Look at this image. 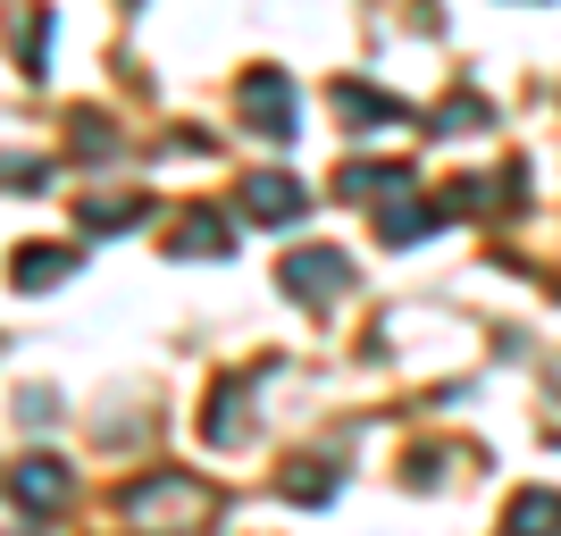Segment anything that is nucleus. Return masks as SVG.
I'll use <instances>...</instances> for the list:
<instances>
[{
    "label": "nucleus",
    "mask_w": 561,
    "mask_h": 536,
    "mask_svg": "<svg viewBox=\"0 0 561 536\" xmlns=\"http://www.w3.org/2000/svg\"><path fill=\"white\" fill-rule=\"evenodd\" d=\"M453 218V202H427V193H402V202H386V210H377V235H386V243H420L427 227H445Z\"/></svg>",
    "instance_id": "obj_8"
},
{
    "label": "nucleus",
    "mask_w": 561,
    "mask_h": 536,
    "mask_svg": "<svg viewBox=\"0 0 561 536\" xmlns=\"http://www.w3.org/2000/svg\"><path fill=\"white\" fill-rule=\"evenodd\" d=\"M76 269V252L68 243H18V260H9V277L25 285V294H50V285Z\"/></svg>",
    "instance_id": "obj_10"
},
{
    "label": "nucleus",
    "mask_w": 561,
    "mask_h": 536,
    "mask_svg": "<svg viewBox=\"0 0 561 536\" xmlns=\"http://www.w3.org/2000/svg\"><path fill=\"white\" fill-rule=\"evenodd\" d=\"M117 512L135 520L142 536H185L202 528V520L218 512V494L193 478V469H151V478H135V487L117 494Z\"/></svg>",
    "instance_id": "obj_1"
},
{
    "label": "nucleus",
    "mask_w": 561,
    "mask_h": 536,
    "mask_svg": "<svg viewBox=\"0 0 561 536\" xmlns=\"http://www.w3.org/2000/svg\"><path fill=\"white\" fill-rule=\"evenodd\" d=\"M302 210H310V185L294 168H252V176H243V218H252V227H294Z\"/></svg>",
    "instance_id": "obj_4"
},
{
    "label": "nucleus",
    "mask_w": 561,
    "mask_h": 536,
    "mask_svg": "<svg viewBox=\"0 0 561 536\" xmlns=\"http://www.w3.org/2000/svg\"><path fill=\"white\" fill-rule=\"evenodd\" d=\"M328 494H335L328 461H294V469H285V503H328Z\"/></svg>",
    "instance_id": "obj_14"
},
{
    "label": "nucleus",
    "mask_w": 561,
    "mask_h": 536,
    "mask_svg": "<svg viewBox=\"0 0 561 536\" xmlns=\"http://www.w3.org/2000/svg\"><path fill=\"white\" fill-rule=\"evenodd\" d=\"M503 536H561V494L553 487H519L503 503Z\"/></svg>",
    "instance_id": "obj_9"
},
{
    "label": "nucleus",
    "mask_w": 561,
    "mask_h": 536,
    "mask_svg": "<svg viewBox=\"0 0 561 536\" xmlns=\"http://www.w3.org/2000/svg\"><path fill=\"white\" fill-rule=\"evenodd\" d=\"M9 503L18 512H68V461L59 453H25L9 469Z\"/></svg>",
    "instance_id": "obj_6"
},
{
    "label": "nucleus",
    "mask_w": 561,
    "mask_h": 536,
    "mask_svg": "<svg viewBox=\"0 0 561 536\" xmlns=\"http://www.w3.org/2000/svg\"><path fill=\"white\" fill-rule=\"evenodd\" d=\"M43 50H50V18L34 9V18H18V68L43 76Z\"/></svg>",
    "instance_id": "obj_15"
},
{
    "label": "nucleus",
    "mask_w": 561,
    "mask_h": 536,
    "mask_svg": "<svg viewBox=\"0 0 561 536\" xmlns=\"http://www.w3.org/2000/svg\"><path fill=\"white\" fill-rule=\"evenodd\" d=\"M234 110H243V126H252L260 142H294V135H302L294 76H285V68H243V84H234Z\"/></svg>",
    "instance_id": "obj_2"
},
{
    "label": "nucleus",
    "mask_w": 561,
    "mask_h": 536,
    "mask_svg": "<svg viewBox=\"0 0 561 536\" xmlns=\"http://www.w3.org/2000/svg\"><path fill=\"white\" fill-rule=\"evenodd\" d=\"M243 402H252L243 386H218V395H210V420H202L210 444H243V436H252V411H243Z\"/></svg>",
    "instance_id": "obj_12"
},
{
    "label": "nucleus",
    "mask_w": 561,
    "mask_h": 536,
    "mask_svg": "<svg viewBox=\"0 0 561 536\" xmlns=\"http://www.w3.org/2000/svg\"><path fill=\"white\" fill-rule=\"evenodd\" d=\"M168 252H176V260H218V252H234V227L210 210V202H202V210H185V218H176Z\"/></svg>",
    "instance_id": "obj_7"
},
{
    "label": "nucleus",
    "mask_w": 561,
    "mask_h": 536,
    "mask_svg": "<svg viewBox=\"0 0 561 536\" xmlns=\"http://www.w3.org/2000/svg\"><path fill=\"white\" fill-rule=\"evenodd\" d=\"M43 185H50V168L18 151V160H9V193H43Z\"/></svg>",
    "instance_id": "obj_17"
},
{
    "label": "nucleus",
    "mask_w": 561,
    "mask_h": 536,
    "mask_svg": "<svg viewBox=\"0 0 561 536\" xmlns=\"http://www.w3.org/2000/svg\"><path fill=\"white\" fill-rule=\"evenodd\" d=\"M335 110H344L352 126H360V117L394 126V117H402V101H394V93H377V84H335Z\"/></svg>",
    "instance_id": "obj_13"
},
{
    "label": "nucleus",
    "mask_w": 561,
    "mask_h": 536,
    "mask_svg": "<svg viewBox=\"0 0 561 536\" xmlns=\"http://www.w3.org/2000/svg\"><path fill=\"white\" fill-rule=\"evenodd\" d=\"M277 285H285L302 310H328V303H344V294H352V260L335 252V243H310V252H285Z\"/></svg>",
    "instance_id": "obj_3"
},
{
    "label": "nucleus",
    "mask_w": 561,
    "mask_h": 536,
    "mask_svg": "<svg viewBox=\"0 0 561 536\" xmlns=\"http://www.w3.org/2000/svg\"><path fill=\"white\" fill-rule=\"evenodd\" d=\"M151 218V202L142 193H110V202H84V235H126Z\"/></svg>",
    "instance_id": "obj_11"
},
{
    "label": "nucleus",
    "mask_w": 561,
    "mask_h": 536,
    "mask_svg": "<svg viewBox=\"0 0 561 536\" xmlns=\"http://www.w3.org/2000/svg\"><path fill=\"white\" fill-rule=\"evenodd\" d=\"M117 142H110V126H101L93 110H76V160H110Z\"/></svg>",
    "instance_id": "obj_16"
},
{
    "label": "nucleus",
    "mask_w": 561,
    "mask_h": 536,
    "mask_svg": "<svg viewBox=\"0 0 561 536\" xmlns=\"http://www.w3.org/2000/svg\"><path fill=\"white\" fill-rule=\"evenodd\" d=\"M335 193L344 202H360V210H386V202H402V193H420V168H402V160H344V176H335Z\"/></svg>",
    "instance_id": "obj_5"
}]
</instances>
